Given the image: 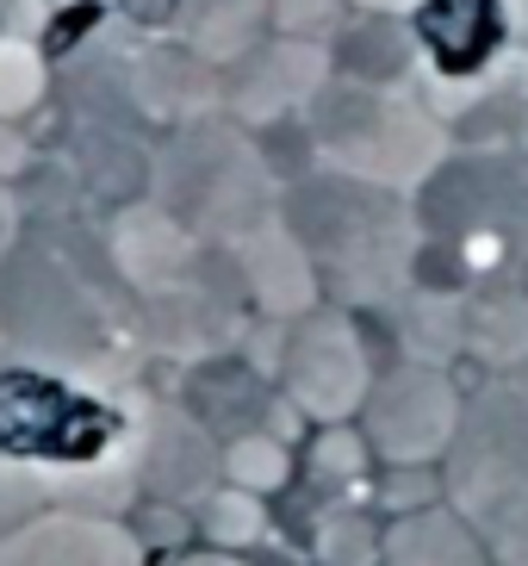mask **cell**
I'll return each mask as SVG.
<instances>
[{
	"mask_svg": "<svg viewBox=\"0 0 528 566\" xmlns=\"http://www.w3.org/2000/svg\"><path fill=\"white\" fill-rule=\"evenodd\" d=\"M411 56H416V38L392 13H373L361 25H348L342 44H336V69L361 87H392L411 69Z\"/></svg>",
	"mask_w": 528,
	"mask_h": 566,
	"instance_id": "cell-12",
	"label": "cell"
},
{
	"mask_svg": "<svg viewBox=\"0 0 528 566\" xmlns=\"http://www.w3.org/2000/svg\"><path fill=\"white\" fill-rule=\"evenodd\" d=\"M199 530H205V542L212 548H249V542H262L267 530V511L255 492H243V485H218L212 499L199 504Z\"/></svg>",
	"mask_w": 528,
	"mask_h": 566,
	"instance_id": "cell-14",
	"label": "cell"
},
{
	"mask_svg": "<svg viewBox=\"0 0 528 566\" xmlns=\"http://www.w3.org/2000/svg\"><path fill=\"white\" fill-rule=\"evenodd\" d=\"M442 499L479 530L492 566H528V367L492 374L466 399Z\"/></svg>",
	"mask_w": 528,
	"mask_h": 566,
	"instance_id": "cell-1",
	"label": "cell"
},
{
	"mask_svg": "<svg viewBox=\"0 0 528 566\" xmlns=\"http://www.w3.org/2000/svg\"><path fill=\"white\" fill-rule=\"evenodd\" d=\"M317 144L348 181L392 187V193L423 187L447 156L442 125L423 106L398 101L392 87H361V82H348L336 101L317 106Z\"/></svg>",
	"mask_w": 528,
	"mask_h": 566,
	"instance_id": "cell-2",
	"label": "cell"
},
{
	"mask_svg": "<svg viewBox=\"0 0 528 566\" xmlns=\"http://www.w3.org/2000/svg\"><path fill=\"white\" fill-rule=\"evenodd\" d=\"M411 38L435 75H447V82L479 75L504 51V0H423L411 19Z\"/></svg>",
	"mask_w": 528,
	"mask_h": 566,
	"instance_id": "cell-7",
	"label": "cell"
},
{
	"mask_svg": "<svg viewBox=\"0 0 528 566\" xmlns=\"http://www.w3.org/2000/svg\"><path fill=\"white\" fill-rule=\"evenodd\" d=\"M317 473H330V480H355L367 467V436H355L348 423H324L317 430V454H311Z\"/></svg>",
	"mask_w": 528,
	"mask_h": 566,
	"instance_id": "cell-17",
	"label": "cell"
},
{
	"mask_svg": "<svg viewBox=\"0 0 528 566\" xmlns=\"http://www.w3.org/2000/svg\"><path fill=\"white\" fill-rule=\"evenodd\" d=\"M281 380H286V405L298 417H311L317 430L361 417L367 392H373V367H367L361 331L336 312L293 317L286 355H281Z\"/></svg>",
	"mask_w": 528,
	"mask_h": 566,
	"instance_id": "cell-5",
	"label": "cell"
},
{
	"mask_svg": "<svg viewBox=\"0 0 528 566\" xmlns=\"http://www.w3.org/2000/svg\"><path fill=\"white\" fill-rule=\"evenodd\" d=\"M336 13H342V0H274V19H281L293 38H317L330 32Z\"/></svg>",
	"mask_w": 528,
	"mask_h": 566,
	"instance_id": "cell-18",
	"label": "cell"
},
{
	"mask_svg": "<svg viewBox=\"0 0 528 566\" xmlns=\"http://www.w3.org/2000/svg\"><path fill=\"white\" fill-rule=\"evenodd\" d=\"M404 343H411V361L442 367L454 349H466V305L447 293H416L404 317Z\"/></svg>",
	"mask_w": 528,
	"mask_h": 566,
	"instance_id": "cell-13",
	"label": "cell"
},
{
	"mask_svg": "<svg viewBox=\"0 0 528 566\" xmlns=\"http://www.w3.org/2000/svg\"><path fill=\"white\" fill-rule=\"evenodd\" d=\"M0 566H144V542L118 516H87L56 504L0 535Z\"/></svg>",
	"mask_w": 528,
	"mask_h": 566,
	"instance_id": "cell-6",
	"label": "cell"
},
{
	"mask_svg": "<svg viewBox=\"0 0 528 566\" xmlns=\"http://www.w3.org/2000/svg\"><path fill=\"white\" fill-rule=\"evenodd\" d=\"M7 237H13V212H7V200H0V255H7Z\"/></svg>",
	"mask_w": 528,
	"mask_h": 566,
	"instance_id": "cell-21",
	"label": "cell"
},
{
	"mask_svg": "<svg viewBox=\"0 0 528 566\" xmlns=\"http://www.w3.org/2000/svg\"><path fill=\"white\" fill-rule=\"evenodd\" d=\"M367 13H416V7H423V0H361Z\"/></svg>",
	"mask_w": 528,
	"mask_h": 566,
	"instance_id": "cell-20",
	"label": "cell"
},
{
	"mask_svg": "<svg viewBox=\"0 0 528 566\" xmlns=\"http://www.w3.org/2000/svg\"><path fill=\"white\" fill-rule=\"evenodd\" d=\"M144 485L156 499H175V504H205L224 480V454H212L205 430L181 411H162L149 423V442H144V461H137Z\"/></svg>",
	"mask_w": 528,
	"mask_h": 566,
	"instance_id": "cell-8",
	"label": "cell"
},
{
	"mask_svg": "<svg viewBox=\"0 0 528 566\" xmlns=\"http://www.w3.org/2000/svg\"><path fill=\"white\" fill-rule=\"evenodd\" d=\"M386 566H492V548L454 504H423L404 511L380 542Z\"/></svg>",
	"mask_w": 528,
	"mask_h": 566,
	"instance_id": "cell-9",
	"label": "cell"
},
{
	"mask_svg": "<svg viewBox=\"0 0 528 566\" xmlns=\"http://www.w3.org/2000/svg\"><path fill=\"white\" fill-rule=\"evenodd\" d=\"M175 566H249V560H236V554L212 548V554H187V560H175Z\"/></svg>",
	"mask_w": 528,
	"mask_h": 566,
	"instance_id": "cell-19",
	"label": "cell"
},
{
	"mask_svg": "<svg viewBox=\"0 0 528 566\" xmlns=\"http://www.w3.org/2000/svg\"><path fill=\"white\" fill-rule=\"evenodd\" d=\"M243 281L274 317L317 312V262L305 255V243H298L293 231H281V224H267L262 237L243 243Z\"/></svg>",
	"mask_w": 528,
	"mask_h": 566,
	"instance_id": "cell-10",
	"label": "cell"
},
{
	"mask_svg": "<svg viewBox=\"0 0 528 566\" xmlns=\"http://www.w3.org/2000/svg\"><path fill=\"white\" fill-rule=\"evenodd\" d=\"M380 542L386 535L367 523V516L342 511L324 523V535H317V554H324V566H373L380 560Z\"/></svg>",
	"mask_w": 528,
	"mask_h": 566,
	"instance_id": "cell-16",
	"label": "cell"
},
{
	"mask_svg": "<svg viewBox=\"0 0 528 566\" xmlns=\"http://www.w3.org/2000/svg\"><path fill=\"white\" fill-rule=\"evenodd\" d=\"M466 349L479 355L492 374L528 367V293L522 286H485L466 305Z\"/></svg>",
	"mask_w": 528,
	"mask_h": 566,
	"instance_id": "cell-11",
	"label": "cell"
},
{
	"mask_svg": "<svg viewBox=\"0 0 528 566\" xmlns=\"http://www.w3.org/2000/svg\"><path fill=\"white\" fill-rule=\"evenodd\" d=\"M0 349H7V336H0Z\"/></svg>",
	"mask_w": 528,
	"mask_h": 566,
	"instance_id": "cell-22",
	"label": "cell"
},
{
	"mask_svg": "<svg viewBox=\"0 0 528 566\" xmlns=\"http://www.w3.org/2000/svg\"><path fill=\"white\" fill-rule=\"evenodd\" d=\"M461 386L447 380V367L404 361L386 380H373L361 405V436L367 449L386 454L392 467H435L447 461L454 436H461Z\"/></svg>",
	"mask_w": 528,
	"mask_h": 566,
	"instance_id": "cell-4",
	"label": "cell"
},
{
	"mask_svg": "<svg viewBox=\"0 0 528 566\" xmlns=\"http://www.w3.org/2000/svg\"><path fill=\"white\" fill-rule=\"evenodd\" d=\"M286 473H293V454H286L281 436L243 430L231 449H224V480L243 485V492H255V499H267L274 485H286Z\"/></svg>",
	"mask_w": 528,
	"mask_h": 566,
	"instance_id": "cell-15",
	"label": "cell"
},
{
	"mask_svg": "<svg viewBox=\"0 0 528 566\" xmlns=\"http://www.w3.org/2000/svg\"><path fill=\"white\" fill-rule=\"evenodd\" d=\"M430 218L454 237L473 274L528 255V156H479V163L435 168L430 181Z\"/></svg>",
	"mask_w": 528,
	"mask_h": 566,
	"instance_id": "cell-3",
	"label": "cell"
}]
</instances>
